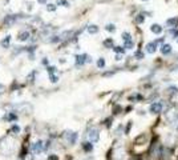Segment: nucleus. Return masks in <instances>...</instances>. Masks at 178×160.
<instances>
[{"label":"nucleus","mask_w":178,"mask_h":160,"mask_svg":"<svg viewBox=\"0 0 178 160\" xmlns=\"http://www.w3.org/2000/svg\"><path fill=\"white\" fill-rule=\"evenodd\" d=\"M165 100H162V99H160V100H156L149 104V112H150L152 115L154 116H160L161 114H163V111H165Z\"/></svg>","instance_id":"1"},{"label":"nucleus","mask_w":178,"mask_h":160,"mask_svg":"<svg viewBox=\"0 0 178 160\" xmlns=\"http://www.w3.org/2000/svg\"><path fill=\"white\" fill-rule=\"evenodd\" d=\"M121 39H122L124 47H125L126 49H133V48H134L136 43H134V39H133V36H132V34H130V32L124 31L122 34H121Z\"/></svg>","instance_id":"2"},{"label":"nucleus","mask_w":178,"mask_h":160,"mask_svg":"<svg viewBox=\"0 0 178 160\" xmlns=\"http://www.w3.org/2000/svg\"><path fill=\"white\" fill-rule=\"evenodd\" d=\"M144 51H145L148 55H154L157 51H160V45H158L154 40L148 41V43L145 44V47H144Z\"/></svg>","instance_id":"3"},{"label":"nucleus","mask_w":178,"mask_h":160,"mask_svg":"<svg viewBox=\"0 0 178 160\" xmlns=\"http://www.w3.org/2000/svg\"><path fill=\"white\" fill-rule=\"evenodd\" d=\"M165 96L167 99H171V97H174L178 95V87L175 86V84H169L166 88H165Z\"/></svg>","instance_id":"4"},{"label":"nucleus","mask_w":178,"mask_h":160,"mask_svg":"<svg viewBox=\"0 0 178 160\" xmlns=\"http://www.w3.org/2000/svg\"><path fill=\"white\" fill-rule=\"evenodd\" d=\"M149 30H150V32L153 35H156V36H161L163 34V31H165V28H163L160 23H153V24L149 27Z\"/></svg>","instance_id":"5"},{"label":"nucleus","mask_w":178,"mask_h":160,"mask_svg":"<svg viewBox=\"0 0 178 160\" xmlns=\"http://www.w3.org/2000/svg\"><path fill=\"white\" fill-rule=\"evenodd\" d=\"M88 139H89V142H92V143H97L98 140H100V131H98L97 128L89 129V132H88Z\"/></svg>","instance_id":"6"},{"label":"nucleus","mask_w":178,"mask_h":160,"mask_svg":"<svg viewBox=\"0 0 178 160\" xmlns=\"http://www.w3.org/2000/svg\"><path fill=\"white\" fill-rule=\"evenodd\" d=\"M160 54L162 56H170L173 54V45L169 44V43H163L160 47Z\"/></svg>","instance_id":"7"},{"label":"nucleus","mask_w":178,"mask_h":160,"mask_svg":"<svg viewBox=\"0 0 178 160\" xmlns=\"http://www.w3.org/2000/svg\"><path fill=\"white\" fill-rule=\"evenodd\" d=\"M145 20H146V15L144 13V11L138 12L137 15L134 16V19H133L134 24H137V25H141V24H144V23H145Z\"/></svg>","instance_id":"8"},{"label":"nucleus","mask_w":178,"mask_h":160,"mask_svg":"<svg viewBox=\"0 0 178 160\" xmlns=\"http://www.w3.org/2000/svg\"><path fill=\"white\" fill-rule=\"evenodd\" d=\"M165 36H169L170 39L177 40V37H178V28H177V27H174V28H167Z\"/></svg>","instance_id":"9"},{"label":"nucleus","mask_w":178,"mask_h":160,"mask_svg":"<svg viewBox=\"0 0 178 160\" xmlns=\"http://www.w3.org/2000/svg\"><path fill=\"white\" fill-rule=\"evenodd\" d=\"M165 27L166 28H174V27H177V16L167 17L166 20H165Z\"/></svg>","instance_id":"10"},{"label":"nucleus","mask_w":178,"mask_h":160,"mask_svg":"<svg viewBox=\"0 0 178 160\" xmlns=\"http://www.w3.org/2000/svg\"><path fill=\"white\" fill-rule=\"evenodd\" d=\"M88 56L86 54H82V55H77L76 56V65H84L85 63H88Z\"/></svg>","instance_id":"11"},{"label":"nucleus","mask_w":178,"mask_h":160,"mask_svg":"<svg viewBox=\"0 0 178 160\" xmlns=\"http://www.w3.org/2000/svg\"><path fill=\"white\" fill-rule=\"evenodd\" d=\"M145 51L144 49H141V48H138L137 51L134 52V55H133V58L136 59V60H144L145 59Z\"/></svg>","instance_id":"12"},{"label":"nucleus","mask_w":178,"mask_h":160,"mask_svg":"<svg viewBox=\"0 0 178 160\" xmlns=\"http://www.w3.org/2000/svg\"><path fill=\"white\" fill-rule=\"evenodd\" d=\"M102 45L105 47V48H114V40L113 37H108V39H105L104 41H102Z\"/></svg>","instance_id":"13"},{"label":"nucleus","mask_w":178,"mask_h":160,"mask_svg":"<svg viewBox=\"0 0 178 160\" xmlns=\"http://www.w3.org/2000/svg\"><path fill=\"white\" fill-rule=\"evenodd\" d=\"M113 51L117 54V55H125V52H126V48L122 45H114V48H113Z\"/></svg>","instance_id":"14"},{"label":"nucleus","mask_w":178,"mask_h":160,"mask_svg":"<svg viewBox=\"0 0 178 160\" xmlns=\"http://www.w3.org/2000/svg\"><path fill=\"white\" fill-rule=\"evenodd\" d=\"M82 148H84V151H85V152H92V151H93V144H92V142L84 143V144H82Z\"/></svg>","instance_id":"15"},{"label":"nucleus","mask_w":178,"mask_h":160,"mask_svg":"<svg viewBox=\"0 0 178 160\" xmlns=\"http://www.w3.org/2000/svg\"><path fill=\"white\" fill-rule=\"evenodd\" d=\"M88 32L91 35H96L97 32H98V27L96 25V24H92V25H89L88 27Z\"/></svg>","instance_id":"16"},{"label":"nucleus","mask_w":178,"mask_h":160,"mask_svg":"<svg viewBox=\"0 0 178 160\" xmlns=\"http://www.w3.org/2000/svg\"><path fill=\"white\" fill-rule=\"evenodd\" d=\"M116 30H117L116 25H114V24H112V23H109V24H106V25H105V31L110 32V34H114Z\"/></svg>","instance_id":"17"},{"label":"nucleus","mask_w":178,"mask_h":160,"mask_svg":"<svg viewBox=\"0 0 178 160\" xmlns=\"http://www.w3.org/2000/svg\"><path fill=\"white\" fill-rule=\"evenodd\" d=\"M154 41L161 47L163 43H166V36H160V37H157V39H154Z\"/></svg>","instance_id":"18"},{"label":"nucleus","mask_w":178,"mask_h":160,"mask_svg":"<svg viewBox=\"0 0 178 160\" xmlns=\"http://www.w3.org/2000/svg\"><path fill=\"white\" fill-rule=\"evenodd\" d=\"M105 64H106V63H105V59H104V58H100V59L97 60V67H98V68H104Z\"/></svg>","instance_id":"19"},{"label":"nucleus","mask_w":178,"mask_h":160,"mask_svg":"<svg viewBox=\"0 0 178 160\" xmlns=\"http://www.w3.org/2000/svg\"><path fill=\"white\" fill-rule=\"evenodd\" d=\"M132 125H133V121H132V120H129V121H128V124H126V128L124 129V134H125V135H128V134L130 132V128H132Z\"/></svg>","instance_id":"20"},{"label":"nucleus","mask_w":178,"mask_h":160,"mask_svg":"<svg viewBox=\"0 0 178 160\" xmlns=\"http://www.w3.org/2000/svg\"><path fill=\"white\" fill-rule=\"evenodd\" d=\"M28 36H29V34H28V32H21V34L19 35V40H27Z\"/></svg>","instance_id":"21"},{"label":"nucleus","mask_w":178,"mask_h":160,"mask_svg":"<svg viewBox=\"0 0 178 160\" xmlns=\"http://www.w3.org/2000/svg\"><path fill=\"white\" fill-rule=\"evenodd\" d=\"M40 149H41V143L40 142H37L35 145H33V151H37V152H40Z\"/></svg>","instance_id":"22"},{"label":"nucleus","mask_w":178,"mask_h":160,"mask_svg":"<svg viewBox=\"0 0 178 160\" xmlns=\"http://www.w3.org/2000/svg\"><path fill=\"white\" fill-rule=\"evenodd\" d=\"M9 40H11V37H9V36H7V37H6V40H3V41H2V45H3V47H8V44H9Z\"/></svg>","instance_id":"23"},{"label":"nucleus","mask_w":178,"mask_h":160,"mask_svg":"<svg viewBox=\"0 0 178 160\" xmlns=\"http://www.w3.org/2000/svg\"><path fill=\"white\" fill-rule=\"evenodd\" d=\"M148 114V111L146 110H138V115H141V116H146Z\"/></svg>","instance_id":"24"},{"label":"nucleus","mask_w":178,"mask_h":160,"mask_svg":"<svg viewBox=\"0 0 178 160\" xmlns=\"http://www.w3.org/2000/svg\"><path fill=\"white\" fill-rule=\"evenodd\" d=\"M121 58H122V55H116V60H117V62H120Z\"/></svg>","instance_id":"25"},{"label":"nucleus","mask_w":178,"mask_h":160,"mask_svg":"<svg viewBox=\"0 0 178 160\" xmlns=\"http://www.w3.org/2000/svg\"><path fill=\"white\" fill-rule=\"evenodd\" d=\"M51 79H52V82H57V77L53 76V75H51Z\"/></svg>","instance_id":"26"},{"label":"nucleus","mask_w":178,"mask_h":160,"mask_svg":"<svg viewBox=\"0 0 178 160\" xmlns=\"http://www.w3.org/2000/svg\"><path fill=\"white\" fill-rule=\"evenodd\" d=\"M48 9H49V11H55V7L52 6V4H49V7H48Z\"/></svg>","instance_id":"27"},{"label":"nucleus","mask_w":178,"mask_h":160,"mask_svg":"<svg viewBox=\"0 0 178 160\" xmlns=\"http://www.w3.org/2000/svg\"><path fill=\"white\" fill-rule=\"evenodd\" d=\"M39 2H40V3H45V0H39Z\"/></svg>","instance_id":"28"},{"label":"nucleus","mask_w":178,"mask_h":160,"mask_svg":"<svg viewBox=\"0 0 178 160\" xmlns=\"http://www.w3.org/2000/svg\"><path fill=\"white\" fill-rule=\"evenodd\" d=\"M177 28H178V16H177Z\"/></svg>","instance_id":"29"},{"label":"nucleus","mask_w":178,"mask_h":160,"mask_svg":"<svg viewBox=\"0 0 178 160\" xmlns=\"http://www.w3.org/2000/svg\"><path fill=\"white\" fill-rule=\"evenodd\" d=\"M175 43H177V45H178V37H177V40H175Z\"/></svg>","instance_id":"30"},{"label":"nucleus","mask_w":178,"mask_h":160,"mask_svg":"<svg viewBox=\"0 0 178 160\" xmlns=\"http://www.w3.org/2000/svg\"><path fill=\"white\" fill-rule=\"evenodd\" d=\"M141 2H149V0H141Z\"/></svg>","instance_id":"31"}]
</instances>
